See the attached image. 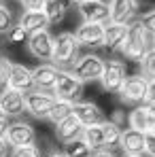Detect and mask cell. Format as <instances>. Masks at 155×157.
Returning <instances> with one entry per match:
<instances>
[{"instance_id": "6da1fadb", "label": "cell", "mask_w": 155, "mask_h": 157, "mask_svg": "<svg viewBox=\"0 0 155 157\" xmlns=\"http://www.w3.org/2000/svg\"><path fill=\"white\" fill-rule=\"evenodd\" d=\"M153 49V36L140 26L138 21L136 24H130L128 36L121 45V55L126 59H134V62H142V57Z\"/></svg>"}, {"instance_id": "7a4b0ae2", "label": "cell", "mask_w": 155, "mask_h": 157, "mask_svg": "<svg viewBox=\"0 0 155 157\" xmlns=\"http://www.w3.org/2000/svg\"><path fill=\"white\" fill-rule=\"evenodd\" d=\"M79 59V40L72 32H60L53 38V59L55 66H75Z\"/></svg>"}, {"instance_id": "3957f363", "label": "cell", "mask_w": 155, "mask_h": 157, "mask_svg": "<svg viewBox=\"0 0 155 157\" xmlns=\"http://www.w3.org/2000/svg\"><path fill=\"white\" fill-rule=\"evenodd\" d=\"M104 62L100 55H94V53H87V55H81L75 66H72V75L81 81V83H91V81H100L104 72Z\"/></svg>"}, {"instance_id": "277c9868", "label": "cell", "mask_w": 155, "mask_h": 157, "mask_svg": "<svg viewBox=\"0 0 155 157\" xmlns=\"http://www.w3.org/2000/svg\"><path fill=\"white\" fill-rule=\"evenodd\" d=\"M53 96L57 100H66V102H81V96H83V83L79 81L72 72H66V70H60L57 81H55V87H53Z\"/></svg>"}, {"instance_id": "5b68a950", "label": "cell", "mask_w": 155, "mask_h": 157, "mask_svg": "<svg viewBox=\"0 0 155 157\" xmlns=\"http://www.w3.org/2000/svg\"><path fill=\"white\" fill-rule=\"evenodd\" d=\"M119 98L128 104H145L149 98V78H145L142 75L128 77L119 91Z\"/></svg>"}, {"instance_id": "8992f818", "label": "cell", "mask_w": 155, "mask_h": 157, "mask_svg": "<svg viewBox=\"0 0 155 157\" xmlns=\"http://www.w3.org/2000/svg\"><path fill=\"white\" fill-rule=\"evenodd\" d=\"M55 102H57V98L53 94L34 89V91L26 94V113H30L36 119H49Z\"/></svg>"}, {"instance_id": "52a82bcc", "label": "cell", "mask_w": 155, "mask_h": 157, "mask_svg": "<svg viewBox=\"0 0 155 157\" xmlns=\"http://www.w3.org/2000/svg\"><path fill=\"white\" fill-rule=\"evenodd\" d=\"M128 78V72H126V64L121 59H108L106 66H104V72H102V87L108 91V94H119L123 83Z\"/></svg>"}, {"instance_id": "ba28073f", "label": "cell", "mask_w": 155, "mask_h": 157, "mask_svg": "<svg viewBox=\"0 0 155 157\" xmlns=\"http://www.w3.org/2000/svg\"><path fill=\"white\" fill-rule=\"evenodd\" d=\"M53 38L49 34V30H43V32H36V34H30L28 38V51L30 55H34L36 59H41V64H47L53 59Z\"/></svg>"}, {"instance_id": "9c48e42d", "label": "cell", "mask_w": 155, "mask_h": 157, "mask_svg": "<svg viewBox=\"0 0 155 157\" xmlns=\"http://www.w3.org/2000/svg\"><path fill=\"white\" fill-rule=\"evenodd\" d=\"M79 45L83 47H104V38H106V26L104 24H87L83 21L81 26L75 30Z\"/></svg>"}, {"instance_id": "30bf717a", "label": "cell", "mask_w": 155, "mask_h": 157, "mask_svg": "<svg viewBox=\"0 0 155 157\" xmlns=\"http://www.w3.org/2000/svg\"><path fill=\"white\" fill-rule=\"evenodd\" d=\"M79 15L87 24H104L110 21V9L104 0H89L85 4H79Z\"/></svg>"}, {"instance_id": "8fae6325", "label": "cell", "mask_w": 155, "mask_h": 157, "mask_svg": "<svg viewBox=\"0 0 155 157\" xmlns=\"http://www.w3.org/2000/svg\"><path fill=\"white\" fill-rule=\"evenodd\" d=\"M9 144L15 147H28L36 142V132L28 121H13L9 123V136H6Z\"/></svg>"}, {"instance_id": "7c38bea8", "label": "cell", "mask_w": 155, "mask_h": 157, "mask_svg": "<svg viewBox=\"0 0 155 157\" xmlns=\"http://www.w3.org/2000/svg\"><path fill=\"white\" fill-rule=\"evenodd\" d=\"M110 9V21L130 26V21L138 13V0H108Z\"/></svg>"}, {"instance_id": "4fadbf2b", "label": "cell", "mask_w": 155, "mask_h": 157, "mask_svg": "<svg viewBox=\"0 0 155 157\" xmlns=\"http://www.w3.org/2000/svg\"><path fill=\"white\" fill-rule=\"evenodd\" d=\"M32 75H34V87L38 91H47L53 94V87H55V81H57V66L47 62V64H38L36 68H32Z\"/></svg>"}, {"instance_id": "5bb4252c", "label": "cell", "mask_w": 155, "mask_h": 157, "mask_svg": "<svg viewBox=\"0 0 155 157\" xmlns=\"http://www.w3.org/2000/svg\"><path fill=\"white\" fill-rule=\"evenodd\" d=\"M9 89L19 91V94H30L34 91V75L32 68H28L24 64H13V72H11V81H9Z\"/></svg>"}, {"instance_id": "9a60e30c", "label": "cell", "mask_w": 155, "mask_h": 157, "mask_svg": "<svg viewBox=\"0 0 155 157\" xmlns=\"http://www.w3.org/2000/svg\"><path fill=\"white\" fill-rule=\"evenodd\" d=\"M72 115L83 123V128H91V125H102L106 121L104 113L100 110V106L94 102H75V110Z\"/></svg>"}, {"instance_id": "2e32d148", "label": "cell", "mask_w": 155, "mask_h": 157, "mask_svg": "<svg viewBox=\"0 0 155 157\" xmlns=\"http://www.w3.org/2000/svg\"><path fill=\"white\" fill-rule=\"evenodd\" d=\"M145 147H147V134L134 130V128H126L123 130L119 149L126 155H142L145 153Z\"/></svg>"}, {"instance_id": "e0dca14e", "label": "cell", "mask_w": 155, "mask_h": 157, "mask_svg": "<svg viewBox=\"0 0 155 157\" xmlns=\"http://www.w3.org/2000/svg\"><path fill=\"white\" fill-rule=\"evenodd\" d=\"M51 26L49 17L45 15V11H24L21 17H19V28H24L30 34H36V32H43Z\"/></svg>"}, {"instance_id": "ac0fdd59", "label": "cell", "mask_w": 155, "mask_h": 157, "mask_svg": "<svg viewBox=\"0 0 155 157\" xmlns=\"http://www.w3.org/2000/svg\"><path fill=\"white\" fill-rule=\"evenodd\" d=\"M83 123L79 121L75 115H70L68 119H64L62 123H57L55 125V136H57V140L60 142H64V144H68V142H72V140H77L83 136Z\"/></svg>"}, {"instance_id": "d6986e66", "label": "cell", "mask_w": 155, "mask_h": 157, "mask_svg": "<svg viewBox=\"0 0 155 157\" xmlns=\"http://www.w3.org/2000/svg\"><path fill=\"white\" fill-rule=\"evenodd\" d=\"M0 106L4 108V113H6L9 117H19V115L26 110V96L6 87V89L0 94Z\"/></svg>"}, {"instance_id": "ffe728a7", "label": "cell", "mask_w": 155, "mask_h": 157, "mask_svg": "<svg viewBox=\"0 0 155 157\" xmlns=\"http://www.w3.org/2000/svg\"><path fill=\"white\" fill-rule=\"evenodd\" d=\"M130 26H123V24H113L108 21L106 24V38H104V47L110 49V51H119L126 36H128Z\"/></svg>"}, {"instance_id": "44dd1931", "label": "cell", "mask_w": 155, "mask_h": 157, "mask_svg": "<svg viewBox=\"0 0 155 157\" xmlns=\"http://www.w3.org/2000/svg\"><path fill=\"white\" fill-rule=\"evenodd\" d=\"M81 138L87 142V147L91 149V153L106 151V136H104V128H102V125H91V128H85Z\"/></svg>"}, {"instance_id": "7402d4cb", "label": "cell", "mask_w": 155, "mask_h": 157, "mask_svg": "<svg viewBox=\"0 0 155 157\" xmlns=\"http://www.w3.org/2000/svg\"><path fill=\"white\" fill-rule=\"evenodd\" d=\"M128 128H134V130L142 132V134H149V132H151L149 113H147V106H145V104H138L128 115Z\"/></svg>"}, {"instance_id": "603a6c76", "label": "cell", "mask_w": 155, "mask_h": 157, "mask_svg": "<svg viewBox=\"0 0 155 157\" xmlns=\"http://www.w3.org/2000/svg\"><path fill=\"white\" fill-rule=\"evenodd\" d=\"M70 4H72V0H47L43 11H45V15L49 17L51 24H60L64 19V15L68 13Z\"/></svg>"}, {"instance_id": "cb8c5ba5", "label": "cell", "mask_w": 155, "mask_h": 157, "mask_svg": "<svg viewBox=\"0 0 155 157\" xmlns=\"http://www.w3.org/2000/svg\"><path fill=\"white\" fill-rule=\"evenodd\" d=\"M102 128H104V136H106V151L117 149L121 144V134H123L121 125H117L115 121H104Z\"/></svg>"}, {"instance_id": "d4e9b609", "label": "cell", "mask_w": 155, "mask_h": 157, "mask_svg": "<svg viewBox=\"0 0 155 157\" xmlns=\"http://www.w3.org/2000/svg\"><path fill=\"white\" fill-rule=\"evenodd\" d=\"M72 110H75V104H72V102L57 100L55 106H53V110H51V115H49V121H51L53 125H57V123H62L64 119H68V117L72 115Z\"/></svg>"}, {"instance_id": "484cf974", "label": "cell", "mask_w": 155, "mask_h": 157, "mask_svg": "<svg viewBox=\"0 0 155 157\" xmlns=\"http://www.w3.org/2000/svg\"><path fill=\"white\" fill-rule=\"evenodd\" d=\"M64 155L66 157H91V149L87 147V142L83 138H77L68 144H64Z\"/></svg>"}, {"instance_id": "4316f807", "label": "cell", "mask_w": 155, "mask_h": 157, "mask_svg": "<svg viewBox=\"0 0 155 157\" xmlns=\"http://www.w3.org/2000/svg\"><path fill=\"white\" fill-rule=\"evenodd\" d=\"M140 75L145 78H149V81L155 78V47L142 57V62H140Z\"/></svg>"}, {"instance_id": "83f0119b", "label": "cell", "mask_w": 155, "mask_h": 157, "mask_svg": "<svg viewBox=\"0 0 155 157\" xmlns=\"http://www.w3.org/2000/svg\"><path fill=\"white\" fill-rule=\"evenodd\" d=\"M11 72H13V62H11L6 55H0V89H2V91L9 87Z\"/></svg>"}, {"instance_id": "f1b7e54d", "label": "cell", "mask_w": 155, "mask_h": 157, "mask_svg": "<svg viewBox=\"0 0 155 157\" xmlns=\"http://www.w3.org/2000/svg\"><path fill=\"white\" fill-rule=\"evenodd\" d=\"M13 13L6 4H0V34H9L13 30Z\"/></svg>"}, {"instance_id": "f546056e", "label": "cell", "mask_w": 155, "mask_h": 157, "mask_svg": "<svg viewBox=\"0 0 155 157\" xmlns=\"http://www.w3.org/2000/svg\"><path fill=\"white\" fill-rule=\"evenodd\" d=\"M11 157H43L41 149L36 144H28V147H15L11 151Z\"/></svg>"}, {"instance_id": "4dcf8cb0", "label": "cell", "mask_w": 155, "mask_h": 157, "mask_svg": "<svg viewBox=\"0 0 155 157\" xmlns=\"http://www.w3.org/2000/svg\"><path fill=\"white\" fill-rule=\"evenodd\" d=\"M138 24L153 36V34H155V9H153V11H149V13H145V15L138 19Z\"/></svg>"}, {"instance_id": "1f68e13d", "label": "cell", "mask_w": 155, "mask_h": 157, "mask_svg": "<svg viewBox=\"0 0 155 157\" xmlns=\"http://www.w3.org/2000/svg\"><path fill=\"white\" fill-rule=\"evenodd\" d=\"M28 38H30L28 32L24 30V28H19V26H15L11 32H9V40H11V43H24V40L28 43Z\"/></svg>"}, {"instance_id": "d6a6232c", "label": "cell", "mask_w": 155, "mask_h": 157, "mask_svg": "<svg viewBox=\"0 0 155 157\" xmlns=\"http://www.w3.org/2000/svg\"><path fill=\"white\" fill-rule=\"evenodd\" d=\"M19 2H21V6L26 11H43L47 0H19Z\"/></svg>"}, {"instance_id": "836d02e7", "label": "cell", "mask_w": 155, "mask_h": 157, "mask_svg": "<svg viewBox=\"0 0 155 157\" xmlns=\"http://www.w3.org/2000/svg\"><path fill=\"white\" fill-rule=\"evenodd\" d=\"M145 153L149 157H155V132L147 134V147H145Z\"/></svg>"}, {"instance_id": "e575fe53", "label": "cell", "mask_w": 155, "mask_h": 157, "mask_svg": "<svg viewBox=\"0 0 155 157\" xmlns=\"http://www.w3.org/2000/svg\"><path fill=\"white\" fill-rule=\"evenodd\" d=\"M145 106H147V113H149V123H151V132H155V104H151V102H145ZM149 132V134H151Z\"/></svg>"}, {"instance_id": "d590c367", "label": "cell", "mask_w": 155, "mask_h": 157, "mask_svg": "<svg viewBox=\"0 0 155 157\" xmlns=\"http://www.w3.org/2000/svg\"><path fill=\"white\" fill-rule=\"evenodd\" d=\"M13 147L9 144V140H0V157H11Z\"/></svg>"}, {"instance_id": "8d00e7d4", "label": "cell", "mask_w": 155, "mask_h": 157, "mask_svg": "<svg viewBox=\"0 0 155 157\" xmlns=\"http://www.w3.org/2000/svg\"><path fill=\"white\" fill-rule=\"evenodd\" d=\"M147 102L155 104V78H153V81H149V98H147Z\"/></svg>"}, {"instance_id": "74e56055", "label": "cell", "mask_w": 155, "mask_h": 157, "mask_svg": "<svg viewBox=\"0 0 155 157\" xmlns=\"http://www.w3.org/2000/svg\"><path fill=\"white\" fill-rule=\"evenodd\" d=\"M6 136H9V123L0 121V140H6Z\"/></svg>"}, {"instance_id": "f35d334b", "label": "cell", "mask_w": 155, "mask_h": 157, "mask_svg": "<svg viewBox=\"0 0 155 157\" xmlns=\"http://www.w3.org/2000/svg\"><path fill=\"white\" fill-rule=\"evenodd\" d=\"M91 157H115V155H113V151H98V153H94Z\"/></svg>"}, {"instance_id": "ab89813d", "label": "cell", "mask_w": 155, "mask_h": 157, "mask_svg": "<svg viewBox=\"0 0 155 157\" xmlns=\"http://www.w3.org/2000/svg\"><path fill=\"white\" fill-rule=\"evenodd\" d=\"M6 119H9V115H6V113H4V108L0 106V121H6Z\"/></svg>"}, {"instance_id": "60d3db41", "label": "cell", "mask_w": 155, "mask_h": 157, "mask_svg": "<svg viewBox=\"0 0 155 157\" xmlns=\"http://www.w3.org/2000/svg\"><path fill=\"white\" fill-rule=\"evenodd\" d=\"M47 157H66V155H64V153H57V151H51Z\"/></svg>"}, {"instance_id": "b9f144b4", "label": "cell", "mask_w": 155, "mask_h": 157, "mask_svg": "<svg viewBox=\"0 0 155 157\" xmlns=\"http://www.w3.org/2000/svg\"><path fill=\"white\" fill-rule=\"evenodd\" d=\"M75 4H85V2H89V0H72Z\"/></svg>"}, {"instance_id": "7bdbcfd3", "label": "cell", "mask_w": 155, "mask_h": 157, "mask_svg": "<svg viewBox=\"0 0 155 157\" xmlns=\"http://www.w3.org/2000/svg\"><path fill=\"white\" fill-rule=\"evenodd\" d=\"M123 157H142V155H123Z\"/></svg>"}, {"instance_id": "ee69618b", "label": "cell", "mask_w": 155, "mask_h": 157, "mask_svg": "<svg viewBox=\"0 0 155 157\" xmlns=\"http://www.w3.org/2000/svg\"><path fill=\"white\" fill-rule=\"evenodd\" d=\"M153 47H155V34H153Z\"/></svg>"}, {"instance_id": "f6af8a7d", "label": "cell", "mask_w": 155, "mask_h": 157, "mask_svg": "<svg viewBox=\"0 0 155 157\" xmlns=\"http://www.w3.org/2000/svg\"><path fill=\"white\" fill-rule=\"evenodd\" d=\"M0 4H2V2H0Z\"/></svg>"}]
</instances>
